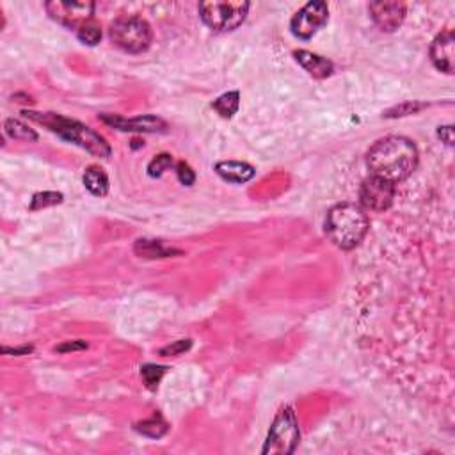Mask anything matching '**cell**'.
Masks as SVG:
<instances>
[{
    "label": "cell",
    "mask_w": 455,
    "mask_h": 455,
    "mask_svg": "<svg viewBox=\"0 0 455 455\" xmlns=\"http://www.w3.org/2000/svg\"><path fill=\"white\" fill-rule=\"evenodd\" d=\"M366 166L373 176L398 183L414 173L418 149L414 142L402 135H390L377 141L366 153Z\"/></svg>",
    "instance_id": "1"
},
{
    "label": "cell",
    "mask_w": 455,
    "mask_h": 455,
    "mask_svg": "<svg viewBox=\"0 0 455 455\" xmlns=\"http://www.w3.org/2000/svg\"><path fill=\"white\" fill-rule=\"evenodd\" d=\"M23 116L31 117L32 121L43 124V127L52 130L53 134L60 135L66 141L87 149L92 155L102 156V159H107L110 155L109 142L102 135L96 134L95 130H91L87 124L80 123V121L70 119V117H64L55 112H34V110H25Z\"/></svg>",
    "instance_id": "2"
},
{
    "label": "cell",
    "mask_w": 455,
    "mask_h": 455,
    "mask_svg": "<svg viewBox=\"0 0 455 455\" xmlns=\"http://www.w3.org/2000/svg\"><path fill=\"white\" fill-rule=\"evenodd\" d=\"M370 220L361 206L341 203L333 206L326 217V233L340 249H354L368 233Z\"/></svg>",
    "instance_id": "3"
},
{
    "label": "cell",
    "mask_w": 455,
    "mask_h": 455,
    "mask_svg": "<svg viewBox=\"0 0 455 455\" xmlns=\"http://www.w3.org/2000/svg\"><path fill=\"white\" fill-rule=\"evenodd\" d=\"M110 39L117 48L128 53H141L151 43V27L141 16H121L110 25Z\"/></svg>",
    "instance_id": "4"
},
{
    "label": "cell",
    "mask_w": 455,
    "mask_h": 455,
    "mask_svg": "<svg viewBox=\"0 0 455 455\" xmlns=\"http://www.w3.org/2000/svg\"><path fill=\"white\" fill-rule=\"evenodd\" d=\"M247 11L249 2L244 0H212L199 4L201 20L210 28L219 32L235 31L238 25L244 23Z\"/></svg>",
    "instance_id": "5"
},
{
    "label": "cell",
    "mask_w": 455,
    "mask_h": 455,
    "mask_svg": "<svg viewBox=\"0 0 455 455\" xmlns=\"http://www.w3.org/2000/svg\"><path fill=\"white\" fill-rule=\"evenodd\" d=\"M301 439L299 423L291 407L281 409L270 427L269 437L263 446V454H291Z\"/></svg>",
    "instance_id": "6"
},
{
    "label": "cell",
    "mask_w": 455,
    "mask_h": 455,
    "mask_svg": "<svg viewBox=\"0 0 455 455\" xmlns=\"http://www.w3.org/2000/svg\"><path fill=\"white\" fill-rule=\"evenodd\" d=\"M359 199H361V205L365 206L366 210H372V212H384V210H387L391 205H393L395 183L370 174V176L361 183V188H359Z\"/></svg>",
    "instance_id": "7"
},
{
    "label": "cell",
    "mask_w": 455,
    "mask_h": 455,
    "mask_svg": "<svg viewBox=\"0 0 455 455\" xmlns=\"http://www.w3.org/2000/svg\"><path fill=\"white\" fill-rule=\"evenodd\" d=\"M329 9L326 2H308L291 18V32L301 39H309L327 23Z\"/></svg>",
    "instance_id": "8"
},
{
    "label": "cell",
    "mask_w": 455,
    "mask_h": 455,
    "mask_svg": "<svg viewBox=\"0 0 455 455\" xmlns=\"http://www.w3.org/2000/svg\"><path fill=\"white\" fill-rule=\"evenodd\" d=\"M46 13L50 18L59 21L60 25L70 28H78L84 25L85 21L92 20V13H95V4L92 2H60V0H53V2L45 4Z\"/></svg>",
    "instance_id": "9"
},
{
    "label": "cell",
    "mask_w": 455,
    "mask_h": 455,
    "mask_svg": "<svg viewBox=\"0 0 455 455\" xmlns=\"http://www.w3.org/2000/svg\"><path fill=\"white\" fill-rule=\"evenodd\" d=\"M368 11L377 27L384 32L397 31L405 18V6L397 0H379L368 4Z\"/></svg>",
    "instance_id": "10"
},
{
    "label": "cell",
    "mask_w": 455,
    "mask_h": 455,
    "mask_svg": "<svg viewBox=\"0 0 455 455\" xmlns=\"http://www.w3.org/2000/svg\"><path fill=\"white\" fill-rule=\"evenodd\" d=\"M430 59L439 71L451 75L455 70V38L451 31H444L437 36L430 46Z\"/></svg>",
    "instance_id": "11"
},
{
    "label": "cell",
    "mask_w": 455,
    "mask_h": 455,
    "mask_svg": "<svg viewBox=\"0 0 455 455\" xmlns=\"http://www.w3.org/2000/svg\"><path fill=\"white\" fill-rule=\"evenodd\" d=\"M100 119L105 121L110 127L123 132H162L166 130V123L156 116H139L134 119H124V117L112 116V114H102Z\"/></svg>",
    "instance_id": "12"
},
{
    "label": "cell",
    "mask_w": 455,
    "mask_h": 455,
    "mask_svg": "<svg viewBox=\"0 0 455 455\" xmlns=\"http://www.w3.org/2000/svg\"><path fill=\"white\" fill-rule=\"evenodd\" d=\"M295 60L308 71L311 77L315 78H327L333 75L334 66L331 60H327L326 57L316 55V53L308 52V50H295L294 52Z\"/></svg>",
    "instance_id": "13"
},
{
    "label": "cell",
    "mask_w": 455,
    "mask_h": 455,
    "mask_svg": "<svg viewBox=\"0 0 455 455\" xmlns=\"http://www.w3.org/2000/svg\"><path fill=\"white\" fill-rule=\"evenodd\" d=\"M215 173L223 180L231 181V183H245L256 174L255 167L251 164L238 162V160H224L215 166Z\"/></svg>",
    "instance_id": "14"
},
{
    "label": "cell",
    "mask_w": 455,
    "mask_h": 455,
    "mask_svg": "<svg viewBox=\"0 0 455 455\" xmlns=\"http://www.w3.org/2000/svg\"><path fill=\"white\" fill-rule=\"evenodd\" d=\"M134 251L141 258H167L180 252L178 249L167 247L162 240H149V238H141L135 242Z\"/></svg>",
    "instance_id": "15"
},
{
    "label": "cell",
    "mask_w": 455,
    "mask_h": 455,
    "mask_svg": "<svg viewBox=\"0 0 455 455\" xmlns=\"http://www.w3.org/2000/svg\"><path fill=\"white\" fill-rule=\"evenodd\" d=\"M84 185L91 194L100 196V198L107 196V192H109V178H107L105 171L96 166H91L85 169Z\"/></svg>",
    "instance_id": "16"
},
{
    "label": "cell",
    "mask_w": 455,
    "mask_h": 455,
    "mask_svg": "<svg viewBox=\"0 0 455 455\" xmlns=\"http://www.w3.org/2000/svg\"><path fill=\"white\" fill-rule=\"evenodd\" d=\"M4 128H6V134L9 135V137L18 139V141H38V134H36L31 127H27V124L21 123V121L18 119H6Z\"/></svg>",
    "instance_id": "17"
},
{
    "label": "cell",
    "mask_w": 455,
    "mask_h": 455,
    "mask_svg": "<svg viewBox=\"0 0 455 455\" xmlns=\"http://www.w3.org/2000/svg\"><path fill=\"white\" fill-rule=\"evenodd\" d=\"M238 103H240V95H238V91H231L219 96V98L212 103V107L223 117H231L238 110Z\"/></svg>",
    "instance_id": "18"
},
{
    "label": "cell",
    "mask_w": 455,
    "mask_h": 455,
    "mask_svg": "<svg viewBox=\"0 0 455 455\" xmlns=\"http://www.w3.org/2000/svg\"><path fill=\"white\" fill-rule=\"evenodd\" d=\"M135 430L149 437H162L167 432V423L160 416H153V418L137 423Z\"/></svg>",
    "instance_id": "19"
},
{
    "label": "cell",
    "mask_w": 455,
    "mask_h": 455,
    "mask_svg": "<svg viewBox=\"0 0 455 455\" xmlns=\"http://www.w3.org/2000/svg\"><path fill=\"white\" fill-rule=\"evenodd\" d=\"M77 36L82 43L92 46L102 39V28H100V25L96 21L89 20L77 28Z\"/></svg>",
    "instance_id": "20"
},
{
    "label": "cell",
    "mask_w": 455,
    "mask_h": 455,
    "mask_svg": "<svg viewBox=\"0 0 455 455\" xmlns=\"http://www.w3.org/2000/svg\"><path fill=\"white\" fill-rule=\"evenodd\" d=\"M63 201V194L60 192H39L32 198L31 203V210L36 212V210H41L46 208V206H53V205H59Z\"/></svg>",
    "instance_id": "21"
},
{
    "label": "cell",
    "mask_w": 455,
    "mask_h": 455,
    "mask_svg": "<svg viewBox=\"0 0 455 455\" xmlns=\"http://www.w3.org/2000/svg\"><path fill=\"white\" fill-rule=\"evenodd\" d=\"M164 373H166V366L144 365L141 368V375H142V379H144L146 386H148L149 390H155V387L159 386V382H160V379H162Z\"/></svg>",
    "instance_id": "22"
},
{
    "label": "cell",
    "mask_w": 455,
    "mask_h": 455,
    "mask_svg": "<svg viewBox=\"0 0 455 455\" xmlns=\"http://www.w3.org/2000/svg\"><path fill=\"white\" fill-rule=\"evenodd\" d=\"M173 166V156L169 153H160L156 155L151 162L148 164V174L153 178H159L162 176L164 171H167L169 167Z\"/></svg>",
    "instance_id": "23"
},
{
    "label": "cell",
    "mask_w": 455,
    "mask_h": 455,
    "mask_svg": "<svg viewBox=\"0 0 455 455\" xmlns=\"http://www.w3.org/2000/svg\"><path fill=\"white\" fill-rule=\"evenodd\" d=\"M423 107H425V103H412V102H409V103H402V105L395 107V109H391V110H387V112L384 114V116H386V117L407 116V114H414V112H418V110H422Z\"/></svg>",
    "instance_id": "24"
},
{
    "label": "cell",
    "mask_w": 455,
    "mask_h": 455,
    "mask_svg": "<svg viewBox=\"0 0 455 455\" xmlns=\"http://www.w3.org/2000/svg\"><path fill=\"white\" fill-rule=\"evenodd\" d=\"M191 345H192L191 340H178V341H174L173 345H167V347H164L162 350H160V354L162 355H178V354H181V352L188 350V348H191Z\"/></svg>",
    "instance_id": "25"
},
{
    "label": "cell",
    "mask_w": 455,
    "mask_h": 455,
    "mask_svg": "<svg viewBox=\"0 0 455 455\" xmlns=\"http://www.w3.org/2000/svg\"><path fill=\"white\" fill-rule=\"evenodd\" d=\"M176 174H178V180H180L183 185H192V183H194L196 174H194V171L191 169V166H188V164L178 162Z\"/></svg>",
    "instance_id": "26"
},
{
    "label": "cell",
    "mask_w": 455,
    "mask_h": 455,
    "mask_svg": "<svg viewBox=\"0 0 455 455\" xmlns=\"http://www.w3.org/2000/svg\"><path fill=\"white\" fill-rule=\"evenodd\" d=\"M437 135L441 137V141L446 142L448 146H454V127H439L437 128Z\"/></svg>",
    "instance_id": "27"
},
{
    "label": "cell",
    "mask_w": 455,
    "mask_h": 455,
    "mask_svg": "<svg viewBox=\"0 0 455 455\" xmlns=\"http://www.w3.org/2000/svg\"><path fill=\"white\" fill-rule=\"evenodd\" d=\"M87 347V343L85 341H71V343H66V345H60V347H57V350L59 352H64V350H82V348Z\"/></svg>",
    "instance_id": "28"
},
{
    "label": "cell",
    "mask_w": 455,
    "mask_h": 455,
    "mask_svg": "<svg viewBox=\"0 0 455 455\" xmlns=\"http://www.w3.org/2000/svg\"><path fill=\"white\" fill-rule=\"evenodd\" d=\"M32 347H23V348H13V350H9V348H4V352H13V354H27V352H31Z\"/></svg>",
    "instance_id": "29"
}]
</instances>
